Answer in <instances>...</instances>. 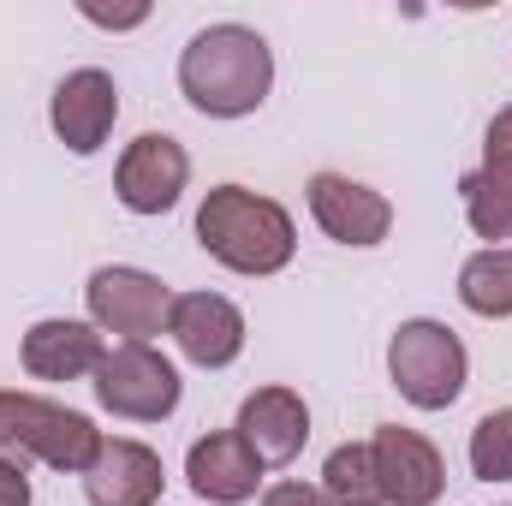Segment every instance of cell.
Wrapping results in <instances>:
<instances>
[{"instance_id":"obj_12","label":"cell","mask_w":512,"mask_h":506,"mask_svg":"<svg viewBox=\"0 0 512 506\" xmlns=\"http://www.w3.org/2000/svg\"><path fill=\"white\" fill-rule=\"evenodd\" d=\"M167 489V471H161V453L131 441V435H114L102 441L96 465L84 471V495L90 506H155Z\"/></svg>"},{"instance_id":"obj_20","label":"cell","mask_w":512,"mask_h":506,"mask_svg":"<svg viewBox=\"0 0 512 506\" xmlns=\"http://www.w3.org/2000/svg\"><path fill=\"white\" fill-rule=\"evenodd\" d=\"M30 465H18V459H0V506H30V477H24Z\"/></svg>"},{"instance_id":"obj_14","label":"cell","mask_w":512,"mask_h":506,"mask_svg":"<svg viewBox=\"0 0 512 506\" xmlns=\"http://www.w3.org/2000/svg\"><path fill=\"white\" fill-rule=\"evenodd\" d=\"M233 429L245 435V447L262 465H292L304 453V441H310V405L292 387H256L251 399L239 405Z\"/></svg>"},{"instance_id":"obj_7","label":"cell","mask_w":512,"mask_h":506,"mask_svg":"<svg viewBox=\"0 0 512 506\" xmlns=\"http://www.w3.org/2000/svg\"><path fill=\"white\" fill-rule=\"evenodd\" d=\"M370 459H376V483H382L387 506H435L441 489H447V459L417 429L382 423L370 435Z\"/></svg>"},{"instance_id":"obj_3","label":"cell","mask_w":512,"mask_h":506,"mask_svg":"<svg viewBox=\"0 0 512 506\" xmlns=\"http://www.w3.org/2000/svg\"><path fill=\"white\" fill-rule=\"evenodd\" d=\"M387 376H393V387L417 411H447L465 393L471 358H465V340L447 322L417 316V322H399L393 328V340H387Z\"/></svg>"},{"instance_id":"obj_17","label":"cell","mask_w":512,"mask_h":506,"mask_svg":"<svg viewBox=\"0 0 512 506\" xmlns=\"http://www.w3.org/2000/svg\"><path fill=\"white\" fill-rule=\"evenodd\" d=\"M459 304L471 310V316H512V251L501 245H489V251L465 256V268H459Z\"/></svg>"},{"instance_id":"obj_18","label":"cell","mask_w":512,"mask_h":506,"mask_svg":"<svg viewBox=\"0 0 512 506\" xmlns=\"http://www.w3.org/2000/svg\"><path fill=\"white\" fill-rule=\"evenodd\" d=\"M322 495H328V506H387L382 483H376L370 441H346V447L328 453V465H322Z\"/></svg>"},{"instance_id":"obj_15","label":"cell","mask_w":512,"mask_h":506,"mask_svg":"<svg viewBox=\"0 0 512 506\" xmlns=\"http://www.w3.org/2000/svg\"><path fill=\"white\" fill-rule=\"evenodd\" d=\"M108 358L102 328L96 322H72V316H48L24 334V370L36 381H78L96 376V364Z\"/></svg>"},{"instance_id":"obj_16","label":"cell","mask_w":512,"mask_h":506,"mask_svg":"<svg viewBox=\"0 0 512 506\" xmlns=\"http://www.w3.org/2000/svg\"><path fill=\"white\" fill-rule=\"evenodd\" d=\"M102 429L72 411V405H54V399H36V423H30V459L48 465V471H66V477H84L102 453Z\"/></svg>"},{"instance_id":"obj_21","label":"cell","mask_w":512,"mask_h":506,"mask_svg":"<svg viewBox=\"0 0 512 506\" xmlns=\"http://www.w3.org/2000/svg\"><path fill=\"white\" fill-rule=\"evenodd\" d=\"M262 506H328V495L310 489V483H274V489L262 495Z\"/></svg>"},{"instance_id":"obj_2","label":"cell","mask_w":512,"mask_h":506,"mask_svg":"<svg viewBox=\"0 0 512 506\" xmlns=\"http://www.w3.org/2000/svg\"><path fill=\"white\" fill-rule=\"evenodd\" d=\"M197 245L233 274H280L298 251V227L274 197H256L245 185H215L197 203Z\"/></svg>"},{"instance_id":"obj_1","label":"cell","mask_w":512,"mask_h":506,"mask_svg":"<svg viewBox=\"0 0 512 506\" xmlns=\"http://www.w3.org/2000/svg\"><path fill=\"white\" fill-rule=\"evenodd\" d=\"M179 90L209 120H245L274 90V48L251 24H209L179 54Z\"/></svg>"},{"instance_id":"obj_5","label":"cell","mask_w":512,"mask_h":506,"mask_svg":"<svg viewBox=\"0 0 512 506\" xmlns=\"http://www.w3.org/2000/svg\"><path fill=\"white\" fill-rule=\"evenodd\" d=\"M84 304H90V322L102 334H114L120 346H149L161 328H167V310H173V292L149 274V268H96L90 286H84Z\"/></svg>"},{"instance_id":"obj_22","label":"cell","mask_w":512,"mask_h":506,"mask_svg":"<svg viewBox=\"0 0 512 506\" xmlns=\"http://www.w3.org/2000/svg\"><path fill=\"white\" fill-rule=\"evenodd\" d=\"M78 12H84L90 24H102V30H131V24H143V18H149V6H126V12H108V6H90V0H84Z\"/></svg>"},{"instance_id":"obj_9","label":"cell","mask_w":512,"mask_h":506,"mask_svg":"<svg viewBox=\"0 0 512 506\" xmlns=\"http://www.w3.org/2000/svg\"><path fill=\"white\" fill-rule=\"evenodd\" d=\"M120 120V90L102 66H78L54 84V102H48V126L54 137L72 149V155H96L108 143V131Z\"/></svg>"},{"instance_id":"obj_10","label":"cell","mask_w":512,"mask_h":506,"mask_svg":"<svg viewBox=\"0 0 512 506\" xmlns=\"http://www.w3.org/2000/svg\"><path fill=\"white\" fill-rule=\"evenodd\" d=\"M310 215L334 245H352V251H370L393 233V203L382 191L346 179V173H316L310 179Z\"/></svg>"},{"instance_id":"obj_13","label":"cell","mask_w":512,"mask_h":506,"mask_svg":"<svg viewBox=\"0 0 512 506\" xmlns=\"http://www.w3.org/2000/svg\"><path fill=\"white\" fill-rule=\"evenodd\" d=\"M262 471H268V465L245 447L239 429H215V435L191 441V453H185V477H191V489H197L203 501H215V506L251 501L256 489H262Z\"/></svg>"},{"instance_id":"obj_4","label":"cell","mask_w":512,"mask_h":506,"mask_svg":"<svg viewBox=\"0 0 512 506\" xmlns=\"http://www.w3.org/2000/svg\"><path fill=\"white\" fill-rule=\"evenodd\" d=\"M90 387H96L102 411H114L126 423H161V417H173L179 393H185L179 370L155 346H108V358L96 364Z\"/></svg>"},{"instance_id":"obj_8","label":"cell","mask_w":512,"mask_h":506,"mask_svg":"<svg viewBox=\"0 0 512 506\" xmlns=\"http://www.w3.org/2000/svg\"><path fill=\"white\" fill-rule=\"evenodd\" d=\"M167 334L197 370H227L245 352V310L221 292H179L167 310Z\"/></svg>"},{"instance_id":"obj_19","label":"cell","mask_w":512,"mask_h":506,"mask_svg":"<svg viewBox=\"0 0 512 506\" xmlns=\"http://www.w3.org/2000/svg\"><path fill=\"white\" fill-rule=\"evenodd\" d=\"M471 477L477 483H512V405L477 417V429H471Z\"/></svg>"},{"instance_id":"obj_6","label":"cell","mask_w":512,"mask_h":506,"mask_svg":"<svg viewBox=\"0 0 512 506\" xmlns=\"http://www.w3.org/2000/svg\"><path fill=\"white\" fill-rule=\"evenodd\" d=\"M185 185H191V155L167 131L131 137L120 167H114V191H120V203H126L131 215H167L185 197Z\"/></svg>"},{"instance_id":"obj_11","label":"cell","mask_w":512,"mask_h":506,"mask_svg":"<svg viewBox=\"0 0 512 506\" xmlns=\"http://www.w3.org/2000/svg\"><path fill=\"white\" fill-rule=\"evenodd\" d=\"M459 197H465V221L477 239H512V102L489 120L483 167L459 179Z\"/></svg>"}]
</instances>
